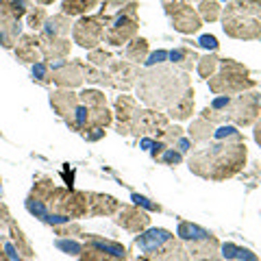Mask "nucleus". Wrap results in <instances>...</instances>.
I'll return each instance as SVG.
<instances>
[{"label":"nucleus","instance_id":"72a5a7b5","mask_svg":"<svg viewBox=\"0 0 261 261\" xmlns=\"http://www.w3.org/2000/svg\"><path fill=\"white\" fill-rule=\"evenodd\" d=\"M214 137L216 140H235V137H242V135L235 126H220L218 130H214Z\"/></svg>","mask_w":261,"mask_h":261},{"label":"nucleus","instance_id":"20e7f679","mask_svg":"<svg viewBox=\"0 0 261 261\" xmlns=\"http://www.w3.org/2000/svg\"><path fill=\"white\" fill-rule=\"evenodd\" d=\"M137 24H140L137 22V3H126L116 15H113V20L107 24L105 39H107L111 46L126 44L128 39L135 37Z\"/></svg>","mask_w":261,"mask_h":261},{"label":"nucleus","instance_id":"423d86ee","mask_svg":"<svg viewBox=\"0 0 261 261\" xmlns=\"http://www.w3.org/2000/svg\"><path fill=\"white\" fill-rule=\"evenodd\" d=\"M161 3H163V9H166L170 22H172L174 31L183 33V35L200 31L202 20L192 5L183 3V0H161Z\"/></svg>","mask_w":261,"mask_h":261},{"label":"nucleus","instance_id":"de8ad7c7","mask_svg":"<svg viewBox=\"0 0 261 261\" xmlns=\"http://www.w3.org/2000/svg\"><path fill=\"white\" fill-rule=\"evenodd\" d=\"M183 3H187V0H183Z\"/></svg>","mask_w":261,"mask_h":261},{"label":"nucleus","instance_id":"ddd939ff","mask_svg":"<svg viewBox=\"0 0 261 261\" xmlns=\"http://www.w3.org/2000/svg\"><path fill=\"white\" fill-rule=\"evenodd\" d=\"M118 207H120V202L113 196L87 194V214H92V216H109Z\"/></svg>","mask_w":261,"mask_h":261},{"label":"nucleus","instance_id":"6ab92c4d","mask_svg":"<svg viewBox=\"0 0 261 261\" xmlns=\"http://www.w3.org/2000/svg\"><path fill=\"white\" fill-rule=\"evenodd\" d=\"M178 238L185 240V242H205V240H211L214 235H211L209 231H205L202 226H198V224L181 222L178 224Z\"/></svg>","mask_w":261,"mask_h":261},{"label":"nucleus","instance_id":"f3484780","mask_svg":"<svg viewBox=\"0 0 261 261\" xmlns=\"http://www.w3.org/2000/svg\"><path fill=\"white\" fill-rule=\"evenodd\" d=\"M15 55L22 61H37L39 57V37L35 35H22L20 44L15 46Z\"/></svg>","mask_w":261,"mask_h":261},{"label":"nucleus","instance_id":"9b49d317","mask_svg":"<svg viewBox=\"0 0 261 261\" xmlns=\"http://www.w3.org/2000/svg\"><path fill=\"white\" fill-rule=\"evenodd\" d=\"M148 222H150L148 214H144L140 209H133V207H122L120 218H118V224L124 226L130 233H140L142 228L148 226Z\"/></svg>","mask_w":261,"mask_h":261},{"label":"nucleus","instance_id":"c756f323","mask_svg":"<svg viewBox=\"0 0 261 261\" xmlns=\"http://www.w3.org/2000/svg\"><path fill=\"white\" fill-rule=\"evenodd\" d=\"M81 261H124V259L107 255V252H100V250H94V248H87L83 255H81Z\"/></svg>","mask_w":261,"mask_h":261},{"label":"nucleus","instance_id":"f8f14e48","mask_svg":"<svg viewBox=\"0 0 261 261\" xmlns=\"http://www.w3.org/2000/svg\"><path fill=\"white\" fill-rule=\"evenodd\" d=\"M39 53H42L48 61H63L65 55L70 53V42L65 37L39 39Z\"/></svg>","mask_w":261,"mask_h":261},{"label":"nucleus","instance_id":"5701e85b","mask_svg":"<svg viewBox=\"0 0 261 261\" xmlns=\"http://www.w3.org/2000/svg\"><path fill=\"white\" fill-rule=\"evenodd\" d=\"M192 109H194V92L190 89L181 100H178L172 109H170V116L176 118V120H185V118H190L192 116Z\"/></svg>","mask_w":261,"mask_h":261},{"label":"nucleus","instance_id":"7c9ffc66","mask_svg":"<svg viewBox=\"0 0 261 261\" xmlns=\"http://www.w3.org/2000/svg\"><path fill=\"white\" fill-rule=\"evenodd\" d=\"M46 9H42V7H37V9H29V27L35 31V29H42L44 22H46Z\"/></svg>","mask_w":261,"mask_h":261},{"label":"nucleus","instance_id":"79ce46f5","mask_svg":"<svg viewBox=\"0 0 261 261\" xmlns=\"http://www.w3.org/2000/svg\"><path fill=\"white\" fill-rule=\"evenodd\" d=\"M255 142L261 146V120H259L257 124H255Z\"/></svg>","mask_w":261,"mask_h":261},{"label":"nucleus","instance_id":"473e14b6","mask_svg":"<svg viewBox=\"0 0 261 261\" xmlns=\"http://www.w3.org/2000/svg\"><path fill=\"white\" fill-rule=\"evenodd\" d=\"M57 248L68 252V255H81L83 252V246L79 242H72V240H57Z\"/></svg>","mask_w":261,"mask_h":261},{"label":"nucleus","instance_id":"2eb2a0df","mask_svg":"<svg viewBox=\"0 0 261 261\" xmlns=\"http://www.w3.org/2000/svg\"><path fill=\"white\" fill-rule=\"evenodd\" d=\"M72 22L65 13L59 15H53V18H46L44 22V31H42V39H53V37H65L70 33Z\"/></svg>","mask_w":261,"mask_h":261},{"label":"nucleus","instance_id":"412c9836","mask_svg":"<svg viewBox=\"0 0 261 261\" xmlns=\"http://www.w3.org/2000/svg\"><path fill=\"white\" fill-rule=\"evenodd\" d=\"M98 5H100V0H63V5H61L63 11L61 13L72 18V15H81V13L92 11Z\"/></svg>","mask_w":261,"mask_h":261},{"label":"nucleus","instance_id":"dca6fc26","mask_svg":"<svg viewBox=\"0 0 261 261\" xmlns=\"http://www.w3.org/2000/svg\"><path fill=\"white\" fill-rule=\"evenodd\" d=\"M18 37H20V22L11 20L7 13L0 11V44L5 48H13Z\"/></svg>","mask_w":261,"mask_h":261},{"label":"nucleus","instance_id":"393cba45","mask_svg":"<svg viewBox=\"0 0 261 261\" xmlns=\"http://www.w3.org/2000/svg\"><path fill=\"white\" fill-rule=\"evenodd\" d=\"M146 53H148V42H146V39H133V44L126 48V59L128 61H144Z\"/></svg>","mask_w":261,"mask_h":261},{"label":"nucleus","instance_id":"aec40b11","mask_svg":"<svg viewBox=\"0 0 261 261\" xmlns=\"http://www.w3.org/2000/svg\"><path fill=\"white\" fill-rule=\"evenodd\" d=\"M33 0H0V11L7 13L11 20H18L24 18L29 13V7H31Z\"/></svg>","mask_w":261,"mask_h":261},{"label":"nucleus","instance_id":"ea45409f","mask_svg":"<svg viewBox=\"0 0 261 261\" xmlns=\"http://www.w3.org/2000/svg\"><path fill=\"white\" fill-rule=\"evenodd\" d=\"M163 59H168V53H163V50H159V53H154V55H150V59L146 61L148 65H154V63H161Z\"/></svg>","mask_w":261,"mask_h":261},{"label":"nucleus","instance_id":"2f4dec72","mask_svg":"<svg viewBox=\"0 0 261 261\" xmlns=\"http://www.w3.org/2000/svg\"><path fill=\"white\" fill-rule=\"evenodd\" d=\"M33 76H35L37 83L46 85L48 81H50V68H48L46 63H42V61H35V65H33Z\"/></svg>","mask_w":261,"mask_h":261},{"label":"nucleus","instance_id":"a211bd4d","mask_svg":"<svg viewBox=\"0 0 261 261\" xmlns=\"http://www.w3.org/2000/svg\"><path fill=\"white\" fill-rule=\"evenodd\" d=\"M87 248H94V250L107 252V255L120 257V259H124V257H126V248L122 246V244L109 242V240H102V238H96V235H89V238H87Z\"/></svg>","mask_w":261,"mask_h":261},{"label":"nucleus","instance_id":"bb28decb","mask_svg":"<svg viewBox=\"0 0 261 261\" xmlns=\"http://www.w3.org/2000/svg\"><path fill=\"white\" fill-rule=\"evenodd\" d=\"M27 209H29L35 218L44 220V222H46L48 214H50V211H48V205H46V202H44V200H39V198H35V196H29V198H27Z\"/></svg>","mask_w":261,"mask_h":261},{"label":"nucleus","instance_id":"f03ea898","mask_svg":"<svg viewBox=\"0 0 261 261\" xmlns=\"http://www.w3.org/2000/svg\"><path fill=\"white\" fill-rule=\"evenodd\" d=\"M140 98L150 105V107H170L181 100V98L190 92V83H187L185 74H178L176 70L159 68L144 74L137 85Z\"/></svg>","mask_w":261,"mask_h":261},{"label":"nucleus","instance_id":"7ed1b4c3","mask_svg":"<svg viewBox=\"0 0 261 261\" xmlns=\"http://www.w3.org/2000/svg\"><path fill=\"white\" fill-rule=\"evenodd\" d=\"M222 24L231 37L261 39V0H231Z\"/></svg>","mask_w":261,"mask_h":261},{"label":"nucleus","instance_id":"6e6552de","mask_svg":"<svg viewBox=\"0 0 261 261\" xmlns=\"http://www.w3.org/2000/svg\"><path fill=\"white\" fill-rule=\"evenodd\" d=\"M50 79L61 87H76L83 81V68L79 63H65V61H53L50 63Z\"/></svg>","mask_w":261,"mask_h":261},{"label":"nucleus","instance_id":"49530a36","mask_svg":"<svg viewBox=\"0 0 261 261\" xmlns=\"http://www.w3.org/2000/svg\"><path fill=\"white\" fill-rule=\"evenodd\" d=\"M226 3H231V0H226Z\"/></svg>","mask_w":261,"mask_h":261},{"label":"nucleus","instance_id":"4be33fe9","mask_svg":"<svg viewBox=\"0 0 261 261\" xmlns=\"http://www.w3.org/2000/svg\"><path fill=\"white\" fill-rule=\"evenodd\" d=\"M211 135H214V124H211L207 118L196 120L194 124L190 126V137L194 142H207Z\"/></svg>","mask_w":261,"mask_h":261},{"label":"nucleus","instance_id":"1a4fd4ad","mask_svg":"<svg viewBox=\"0 0 261 261\" xmlns=\"http://www.w3.org/2000/svg\"><path fill=\"white\" fill-rule=\"evenodd\" d=\"M174 235L166 231V228H148L146 233H140V238L135 240L137 248H140L142 252H146V255H152V252L161 250L163 246H168L170 242H172Z\"/></svg>","mask_w":261,"mask_h":261},{"label":"nucleus","instance_id":"c9c22d12","mask_svg":"<svg viewBox=\"0 0 261 261\" xmlns=\"http://www.w3.org/2000/svg\"><path fill=\"white\" fill-rule=\"evenodd\" d=\"M130 198H133V202H135V205H142V207H146V209H150V211H161V207L157 205V202H150L148 198H146V196H140V194H133V196H130Z\"/></svg>","mask_w":261,"mask_h":261},{"label":"nucleus","instance_id":"4c0bfd02","mask_svg":"<svg viewBox=\"0 0 261 261\" xmlns=\"http://www.w3.org/2000/svg\"><path fill=\"white\" fill-rule=\"evenodd\" d=\"M198 46L207 48V50H216V48H218V39H216L214 35H202V37L198 39Z\"/></svg>","mask_w":261,"mask_h":261},{"label":"nucleus","instance_id":"cd10ccee","mask_svg":"<svg viewBox=\"0 0 261 261\" xmlns=\"http://www.w3.org/2000/svg\"><path fill=\"white\" fill-rule=\"evenodd\" d=\"M200 63H198V74L202 76V79H211V74L218 70V65H220V59L218 57H214V55H207V57H202V59H198Z\"/></svg>","mask_w":261,"mask_h":261},{"label":"nucleus","instance_id":"4468645a","mask_svg":"<svg viewBox=\"0 0 261 261\" xmlns=\"http://www.w3.org/2000/svg\"><path fill=\"white\" fill-rule=\"evenodd\" d=\"M50 105H53V109L59 113L61 118H65V122L68 124H72V116H74V109H76V96L74 94H70V92H57L50 96Z\"/></svg>","mask_w":261,"mask_h":261},{"label":"nucleus","instance_id":"58836bf2","mask_svg":"<svg viewBox=\"0 0 261 261\" xmlns=\"http://www.w3.org/2000/svg\"><path fill=\"white\" fill-rule=\"evenodd\" d=\"M9 222H11V216H9V209H7V205L5 202H0V226H9Z\"/></svg>","mask_w":261,"mask_h":261},{"label":"nucleus","instance_id":"a878e982","mask_svg":"<svg viewBox=\"0 0 261 261\" xmlns=\"http://www.w3.org/2000/svg\"><path fill=\"white\" fill-rule=\"evenodd\" d=\"M9 233H11V238H13L15 248H18V250H22V252H24V255H27V257H31V255H33V250H31V246H29V242L24 240V235H22V231H20V226L15 224L13 220L9 222Z\"/></svg>","mask_w":261,"mask_h":261},{"label":"nucleus","instance_id":"c03bdc74","mask_svg":"<svg viewBox=\"0 0 261 261\" xmlns=\"http://www.w3.org/2000/svg\"><path fill=\"white\" fill-rule=\"evenodd\" d=\"M53 3H57V0H37V5H42V7H46V5H53Z\"/></svg>","mask_w":261,"mask_h":261},{"label":"nucleus","instance_id":"9d476101","mask_svg":"<svg viewBox=\"0 0 261 261\" xmlns=\"http://www.w3.org/2000/svg\"><path fill=\"white\" fill-rule=\"evenodd\" d=\"M231 116L238 124H250L255 116L259 113V100H257V94H246L242 96L238 102H231Z\"/></svg>","mask_w":261,"mask_h":261},{"label":"nucleus","instance_id":"c85d7f7f","mask_svg":"<svg viewBox=\"0 0 261 261\" xmlns=\"http://www.w3.org/2000/svg\"><path fill=\"white\" fill-rule=\"evenodd\" d=\"M168 57H170V61H172L174 65H181L183 70H187V68H192V59H196V55L192 53H187L185 48H176V50H172V53H168Z\"/></svg>","mask_w":261,"mask_h":261},{"label":"nucleus","instance_id":"39448f33","mask_svg":"<svg viewBox=\"0 0 261 261\" xmlns=\"http://www.w3.org/2000/svg\"><path fill=\"white\" fill-rule=\"evenodd\" d=\"M222 63V72L218 76L209 79V87L211 92L216 94H235V92H242L246 87H252V81L248 79V72L244 65L235 63L231 59H224L220 61Z\"/></svg>","mask_w":261,"mask_h":261},{"label":"nucleus","instance_id":"a19ab883","mask_svg":"<svg viewBox=\"0 0 261 261\" xmlns=\"http://www.w3.org/2000/svg\"><path fill=\"white\" fill-rule=\"evenodd\" d=\"M178 152H187V150H190L192 148V142L190 140H185V137H178Z\"/></svg>","mask_w":261,"mask_h":261},{"label":"nucleus","instance_id":"e433bc0d","mask_svg":"<svg viewBox=\"0 0 261 261\" xmlns=\"http://www.w3.org/2000/svg\"><path fill=\"white\" fill-rule=\"evenodd\" d=\"M109 59H111V57L107 53H102V50H94L92 55H89V61H94L96 65H107Z\"/></svg>","mask_w":261,"mask_h":261},{"label":"nucleus","instance_id":"b1692460","mask_svg":"<svg viewBox=\"0 0 261 261\" xmlns=\"http://www.w3.org/2000/svg\"><path fill=\"white\" fill-rule=\"evenodd\" d=\"M198 15H200V20H207V22H216L220 18V5H218V0H200V5H198Z\"/></svg>","mask_w":261,"mask_h":261},{"label":"nucleus","instance_id":"0eeeda50","mask_svg":"<svg viewBox=\"0 0 261 261\" xmlns=\"http://www.w3.org/2000/svg\"><path fill=\"white\" fill-rule=\"evenodd\" d=\"M111 20H107L102 13L98 15H85L81 18L74 27H72V37L74 42L83 48H96L102 42L105 37V27H107Z\"/></svg>","mask_w":261,"mask_h":261},{"label":"nucleus","instance_id":"a18cd8bd","mask_svg":"<svg viewBox=\"0 0 261 261\" xmlns=\"http://www.w3.org/2000/svg\"><path fill=\"white\" fill-rule=\"evenodd\" d=\"M0 261H7V255H5V250L0 248Z\"/></svg>","mask_w":261,"mask_h":261},{"label":"nucleus","instance_id":"f704fd0d","mask_svg":"<svg viewBox=\"0 0 261 261\" xmlns=\"http://www.w3.org/2000/svg\"><path fill=\"white\" fill-rule=\"evenodd\" d=\"M181 152H174L172 148H166V150H163V154H161V161L163 163H170V166H176V163H181Z\"/></svg>","mask_w":261,"mask_h":261},{"label":"nucleus","instance_id":"37998d69","mask_svg":"<svg viewBox=\"0 0 261 261\" xmlns=\"http://www.w3.org/2000/svg\"><path fill=\"white\" fill-rule=\"evenodd\" d=\"M140 146H142L144 150H148V146H152V142H150V140H142V142H140Z\"/></svg>","mask_w":261,"mask_h":261},{"label":"nucleus","instance_id":"f257e3e1","mask_svg":"<svg viewBox=\"0 0 261 261\" xmlns=\"http://www.w3.org/2000/svg\"><path fill=\"white\" fill-rule=\"evenodd\" d=\"M246 163V144L242 137L218 140L205 148L196 150L190 159V170L209 181H224L238 174Z\"/></svg>","mask_w":261,"mask_h":261}]
</instances>
